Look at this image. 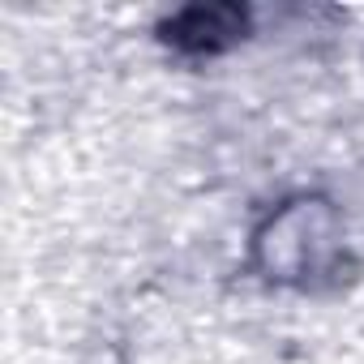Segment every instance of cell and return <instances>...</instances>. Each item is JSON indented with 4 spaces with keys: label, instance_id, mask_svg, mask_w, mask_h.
<instances>
[{
    "label": "cell",
    "instance_id": "6da1fadb",
    "mask_svg": "<svg viewBox=\"0 0 364 364\" xmlns=\"http://www.w3.org/2000/svg\"><path fill=\"white\" fill-rule=\"evenodd\" d=\"M330 232V210L321 202H291L270 219V228L257 236V257L270 270V279H291L313 270L317 240Z\"/></svg>",
    "mask_w": 364,
    "mask_h": 364
},
{
    "label": "cell",
    "instance_id": "7a4b0ae2",
    "mask_svg": "<svg viewBox=\"0 0 364 364\" xmlns=\"http://www.w3.org/2000/svg\"><path fill=\"white\" fill-rule=\"evenodd\" d=\"M171 39L180 48H193V52H210L219 48V39H236L245 35V14L240 9H189L171 18Z\"/></svg>",
    "mask_w": 364,
    "mask_h": 364
}]
</instances>
